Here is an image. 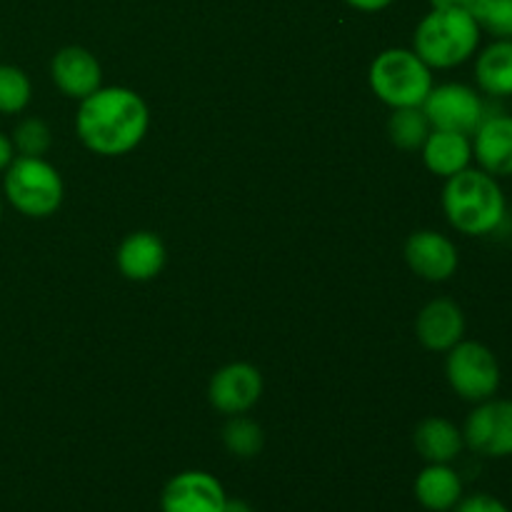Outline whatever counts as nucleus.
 <instances>
[{
  "label": "nucleus",
  "mask_w": 512,
  "mask_h": 512,
  "mask_svg": "<svg viewBox=\"0 0 512 512\" xmlns=\"http://www.w3.org/2000/svg\"><path fill=\"white\" fill-rule=\"evenodd\" d=\"M470 13L480 30L495 38H512V0H475Z\"/></svg>",
  "instance_id": "23"
},
{
  "label": "nucleus",
  "mask_w": 512,
  "mask_h": 512,
  "mask_svg": "<svg viewBox=\"0 0 512 512\" xmlns=\"http://www.w3.org/2000/svg\"><path fill=\"white\" fill-rule=\"evenodd\" d=\"M453 512H510V508L503 503V500L495 498V495L475 493V495H468V498L463 495V500L455 505Z\"/></svg>",
  "instance_id": "25"
},
{
  "label": "nucleus",
  "mask_w": 512,
  "mask_h": 512,
  "mask_svg": "<svg viewBox=\"0 0 512 512\" xmlns=\"http://www.w3.org/2000/svg\"><path fill=\"white\" fill-rule=\"evenodd\" d=\"M13 148L18 155H28V158H43L53 145V133H50L48 123L40 118H25L15 125Z\"/></svg>",
  "instance_id": "24"
},
{
  "label": "nucleus",
  "mask_w": 512,
  "mask_h": 512,
  "mask_svg": "<svg viewBox=\"0 0 512 512\" xmlns=\"http://www.w3.org/2000/svg\"><path fill=\"white\" fill-rule=\"evenodd\" d=\"M150 113L145 100L135 90L98 88L93 95L80 100L75 115V133L80 143L95 155L115 158L125 155L143 143L148 133Z\"/></svg>",
  "instance_id": "1"
},
{
  "label": "nucleus",
  "mask_w": 512,
  "mask_h": 512,
  "mask_svg": "<svg viewBox=\"0 0 512 512\" xmlns=\"http://www.w3.org/2000/svg\"><path fill=\"white\" fill-rule=\"evenodd\" d=\"M420 150H423L425 168L445 180L463 173L473 163V140H470V135L455 133V130L433 128Z\"/></svg>",
  "instance_id": "15"
},
{
  "label": "nucleus",
  "mask_w": 512,
  "mask_h": 512,
  "mask_svg": "<svg viewBox=\"0 0 512 512\" xmlns=\"http://www.w3.org/2000/svg\"><path fill=\"white\" fill-rule=\"evenodd\" d=\"M465 448L490 460L512 458V400H483L468 415L463 428Z\"/></svg>",
  "instance_id": "8"
},
{
  "label": "nucleus",
  "mask_w": 512,
  "mask_h": 512,
  "mask_svg": "<svg viewBox=\"0 0 512 512\" xmlns=\"http://www.w3.org/2000/svg\"><path fill=\"white\" fill-rule=\"evenodd\" d=\"M263 395V375L250 363H230L213 375L208 398L223 415H245Z\"/></svg>",
  "instance_id": "9"
},
{
  "label": "nucleus",
  "mask_w": 512,
  "mask_h": 512,
  "mask_svg": "<svg viewBox=\"0 0 512 512\" xmlns=\"http://www.w3.org/2000/svg\"><path fill=\"white\" fill-rule=\"evenodd\" d=\"M443 210L458 233L483 238L505 223L508 198L498 178L480 168H465L445 180Z\"/></svg>",
  "instance_id": "2"
},
{
  "label": "nucleus",
  "mask_w": 512,
  "mask_h": 512,
  "mask_svg": "<svg viewBox=\"0 0 512 512\" xmlns=\"http://www.w3.org/2000/svg\"><path fill=\"white\" fill-rule=\"evenodd\" d=\"M220 512H255L253 508H250L248 503H245V500H240V498H228L223 503V508H220Z\"/></svg>",
  "instance_id": "28"
},
{
  "label": "nucleus",
  "mask_w": 512,
  "mask_h": 512,
  "mask_svg": "<svg viewBox=\"0 0 512 512\" xmlns=\"http://www.w3.org/2000/svg\"><path fill=\"white\" fill-rule=\"evenodd\" d=\"M415 450L425 463H453L460 458L465 448L463 430L448 418H425L420 420L413 433Z\"/></svg>",
  "instance_id": "18"
},
{
  "label": "nucleus",
  "mask_w": 512,
  "mask_h": 512,
  "mask_svg": "<svg viewBox=\"0 0 512 512\" xmlns=\"http://www.w3.org/2000/svg\"><path fill=\"white\" fill-rule=\"evenodd\" d=\"M33 98V85L25 70L18 65L0 63V113L18 115L28 108Z\"/></svg>",
  "instance_id": "22"
},
{
  "label": "nucleus",
  "mask_w": 512,
  "mask_h": 512,
  "mask_svg": "<svg viewBox=\"0 0 512 512\" xmlns=\"http://www.w3.org/2000/svg\"><path fill=\"white\" fill-rule=\"evenodd\" d=\"M15 158V148H13V140H10V135L0 133V175L8 170V165L13 163Z\"/></svg>",
  "instance_id": "26"
},
{
  "label": "nucleus",
  "mask_w": 512,
  "mask_h": 512,
  "mask_svg": "<svg viewBox=\"0 0 512 512\" xmlns=\"http://www.w3.org/2000/svg\"><path fill=\"white\" fill-rule=\"evenodd\" d=\"M473 160L493 178H512V115H485L483 123L470 135Z\"/></svg>",
  "instance_id": "12"
},
{
  "label": "nucleus",
  "mask_w": 512,
  "mask_h": 512,
  "mask_svg": "<svg viewBox=\"0 0 512 512\" xmlns=\"http://www.w3.org/2000/svg\"><path fill=\"white\" fill-rule=\"evenodd\" d=\"M223 443L230 455L250 460L255 455H260V450L265 445V435L263 428L255 420L245 418V415H233L223 428Z\"/></svg>",
  "instance_id": "21"
},
{
  "label": "nucleus",
  "mask_w": 512,
  "mask_h": 512,
  "mask_svg": "<svg viewBox=\"0 0 512 512\" xmlns=\"http://www.w3.org/2000/svg\"><path fill=\"white\" fill-rule=\"evenodd\" d=\"M0 218H3V198H0Z\"/></svg>",
  "instance_id": "30"
},
{
  "label": "nucleus",
  "mask_w": 512,
  "mask_h": 512,
  "mask_svg": "<svg viewBox=\"0 0 512 512\" xmlns=\"http://www.w3.org/2000/svg\"><path fill=\"white\" fill-rule=\"evenodd\" d=\"M350 8L363 10V13H378V10H385L388 5H393L395 0H345Z\"/></svg>",
  "instance_id": "27"
},
{
  "label": "nucleus",
  "mask_w": 512,
  "mask_h": 512,
  "mask_svg": "<svg viewBox=\"0 0 512 512\" xmlns=\"http://www.w3.org/2000/svg\"><path fill=\"white\" fill-rule=\"evenodd\" d=\"M480 38L483 30L468 8H433L415 28L413 50L430 68L448 70L468 63Z\"/></svg>",
  "instance_id": "3"
},
{
  "label": "nucleus",
  "mask_w": 512,
  "mask_h": 512,
  "mask_svg": "<svg viewBox=\"0 0 512 512\" xmlns=\"http://www.w3.org/2000/svg\"><path fill=\"white\" fill-rule=\"evenodd\" d=\"M465 313L455 300L435 298L415 318V335L420 345L433 353H448L465 338Z\"/></svg>",
  "instance_id": "13"
},
{
  "label": "nucleus",
  "mask_w": 512,
  "mask_h": 512,
  "mask_svg": "<svg viewBox=\"0 0 512 512\" xmlns=\"http://www.w3.org/2000/svg\"><path fill=\"white\" fill-rule=\"evenodd\" d=\"M430 125L428 115L423 113V108H398L393 110L388 120V135L398 148L403 150H420L423 143L428 140Z\"/></svg>",
  "instance_id": "20"
},
{
  "label": "nucleus",
  "mask_w": 512,
  "mask_h": 512,
  "mask_svg": "<svg viewBox=\"0 0 512 512\" xmlns=\"http://www.w3.org/2000/svg\"><path fill=\"white\" fill-rule=\"evenodd\" d=\"M50 75H53L55 88L73 100H83L103 88V68L98 58L80 45L58 50L50 63Z\"/></svg>",
  "instance_id": "14"
},
{
  "label": "nucleus",
  "mask_w": 512,
  "mask_h": 512,
  "mask_svg": "<svg viewBox=\"0 0 512 512\" xmlns=\"http://www.w3.org/2000/svg\"><path fill=\"white\" fill-rule=\"evenodd\" d=\"M115 260H118V270L125 278L145 283V280H153L155 275H160V270L165 268V245L150 230H138L120 243Z\"/></svg>",
  "instance_id": "16"
},
{
  "label": "nucleus",
  "mask_w": 512,
  "mask_h": 512,
  "mask_svg": "<svg viewBox=\"0 0 512 512\" xmlns=\"http://www.w3.org/2000/svg\"><path fill=\"white\" fill-rule=\"evenodd\" d=\"M433 8H468L475 3V0H430Z\"/></svg>",
  "instance_id": "29"
},
{
  "label": "nucleus",
  "mask_w": 512,
  "mask_h": 512,
  "mask_svg": "<svg viewBox=\"0 0 512 512\" xmlns=\"http://www.w3.org/2000/svg\"><path fill=\"white\" fill-rule=\"evenodd\" d=\"M228 500L223 483L205 470H185L165 483L160 495L163 512H220Z\"/></svg>",
  "instance_id": "10"
},
{
  "label": "nucleus",
  "mask_w": 512,
  "mask_h": 512,
  "mask_svg": "<svg viewBox=\"0 0 512 512\" xmlns=\"http://www.w3.org/2000/svg\"><path fill=\"white\" fill-rule=\"evenodd\" d=\"M415 500L430 512H453L463 500V478L448 463H428L413 485Z\"/></svg>",
  "instance_id": "17"
},
{
  "label": "nucleus",
  "mask_w": 512,
  "mask_h": 512,
  "mask_svg": "<svg viewBox=\"0 0 512 512\" xmlns=\"http://www.w3.org/2000/svg\"><path fill=\"white\" fill-rule=\"evenodd\" d=\"M445 378H448L455 395L478 405L498 395L500 383H503V370H500L498 358L488 345L463 338L455 348L448 350Z\"/></svg>",
  "instance_id": "6"
},
{
  "label": "nucleus",
  "mask_w": 512,
  "mask_h": 512,
  "mask_svg": "<svg viewBox=\"0 0 512 512\" xmlns=\"http://www.w3.org/2000/svg\"><path fill=\"white\" fill-rule=\"evenodd\" d=\"M420 108L428 115L430 125L435 130H455V133L465 135H473L475 128L488 115L480 90L470 88L465 83L433 85V90H430V95Z\"/></svg>",
  "instance_id": "7"
},
{
  "label": "nucleus",
  "mask_w": 512,
  "mask_h": 512,
  "mask_svg": "<svg viewBox=\"0 0 512 512\" xmlns=\"http://www.w3.org/2000/svg\"><path fill=\"white\" fill-rule=\"evenodd\" d=\"M5 200L25 218H50L63 205L65 185L45 158L15 155L3 173Z\"/></svg>",
  "instance_id": "5"
},
{
  "label": "nucleus",
  "mask_w": 512,
  "mask_h": 512,
  "mask_svg": "<svg viewBox=\"0 0 512 512\" xmlns=\"http://www.w3.org/2000/svg\"><path fill=\"white\" fill-rule=\"evenodd\" d=\"M370 88L393 110L420 108L433 90V68L415 50H383L370 65Z\"/></svg>",
  "instance_id": "4"
},
{
  "label": "nucleus",
  "mask_w": 512,
  "mask_h": 512,
  "mask_svg": "<svg viewBox=\"0 0 512 512\" xmlns=\"http://www.w3.org/2000/svg\"><path fill=\"white\" fill-rule=\"evenodd\" d=\"M405 260L410 270L428 283H445L460 265L458 248L438 230H418L405 243Z\"/></svg>",
  "instance_id": "11"
},
{
  "label": "nucleus",
  "mask_w": 512,
  "mask_h": 512,
  "mask_svg": "<svg viewBox=\"0 0 512 512\" xmlns=\"http://www.w3.org/2000/svg\"><path fill=\"white\" fill-rule=\"evenodd\" d=\"M475 55V83L480 93L512 98V38H495Z\"/></svg>",
  "instance_id": "19"
}]
</instances>
